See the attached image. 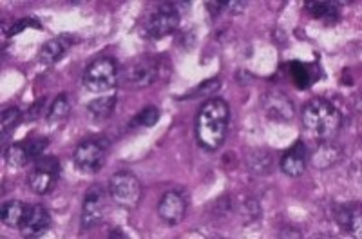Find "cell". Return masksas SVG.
Wrapping results in <instances>:
<instances>
[{
	"instance_id": "1",
	"label": "cell",
	"mask_w": 362,
	"mask_h": 239,
	"mask_svg": "<svg viewBox=\"0 0 362 239\" xmlns=\"http://www.w3.org/2000/svg\"><path fill=\"white\" fill-rule=\"evenodd\" d=\"M230 107L223 98H212L203 103L196 118V138L202 148L214 153L223 145L228 132Z\"/></svg>"
},
{
	"instance_id": "2",
	"label": "cell",
	"mask_w": 362,
	"mask_h": 239,
	"mask_svg": "<svg viewBox=\"0 0 362 239\" xmlns=\"http://www.w3.org/2000/svg\"><path fill=\"white\" fill-rule=\"evenodd\" d=\"M303 125L315 140H334L342 125V115L334 103L325 98H312L305 103L303 112Z\"/></svg>"
},
{
	"instance_id": "3",
	"label": "cell",
	"mask_w": 362,
	"mask_h": 239,
	"mask_svg": "<svg viewBox=\"0 0 362 239\" xmlns=\"http://www.w3.org/2000/svg\"><path fill=\"white\" fill-rule=\"evenodd\" d=\"M116 83H118V64L115 58H96L83 73V86L89 93L100 95V93L112 91Z\"/></svg>"
},
{
	"instance_id": "4",
	"label": "cell",
	"mask_w": 362,
	"mask_h": 239,
	"mask_svg": "<svg viewBox=\"0 0 362 239\" xmlns=\"http://www.w3.org/2000/svg\"><path fill=\"white\" fill-rule=\"evenodd\" d=\"M141 183L140 180L129 170H119L112 174L109 180V196L112 202L122 209L134 211L141 202Z\"/></svg>"
},
{
	"instance_id": "5",
	"label": "cell",
	"mask_w": 362,
	"mask_h": 239,
	"mask_svg": "<svg viewBox=\"0 0 362 239\" xmlns=\"http://www.w3.org/2000/svg\"><path fill=\"white\" fill-rule=\"evenodd\" d=\"M181 11L176 2H163L145 21L144 35L151 40H161L180 28Z\"/></svg>"
},
{
	"instance_id": "6",
	"label": "cell",
	"mask_w": 362,
	"mask_h": 239,
	"mask_svg": "<svg viewBox=\"0 0 362 239\" xmlns=\"http://www.w3.org/2000/svg\"><path fill=\"white\" fill-rule=\"evenodd\" d=\"M109 144L103 138H87L74 148L73 160L76 169L83 174H96L105 165Z\"/></svg>"
},
{
	"instance_id": "7",
	"label": "cell",
	"mask_w": 362,
	"mask_h": 239,
	"mask_svg": "<svg viewBox=\"0 0 362 239\" xmlns=\"http://www.w3.org/2000/svg\"><path fill=\"white\" fill-rule=\"evenodd\" d=\"M60 173H62V165L57 156L38 158L28 176L29 189L38 196L51 194L60 180Z\"/></svg>"
},
{
	"instance_id": "8",
	"label": "cell",
	"mask_w": 362,
	"mask_h": 239,
	"mask_svg": "<svg viewBox=\"0 0 362 239\" xmlns=\"http://www.w3.org/2000/svg\"><path fill=\"white\" fill-rule=\"evenodd\" d=\"M109 198H111L109 190L103 189L102 185H90L87 189L86 196H83L82 212H80V225L83 231L95 228L96 225L102 223Z\"/></svg>"
},
{
	"instance_id": "9",
	"label": "cell",
	"mask_w": 362,
	"mask_h": 239,
	"mask_svg": "<svg viewBox=\"0 0 362 239\" xmlns=\"http://www.w3.org/2000/svg\"><path fill=\"white\" fill-rule=\"evenodd\" d=\"M49 145V140L44 136H31L24 141H17V144L9 145L6 148L4 158L6 163L13 169H21V167H25L28 163L35 161L37 158L42 156L45 148Z\"/></svg>"
},
{
	"instance_id": "10",
	"label": "cell",
	"mask_w": 362,
	"mask_h": 239,
	"mask_svg": "<svg viewBox=\"0 0 362 239\" xmlns=\"http://www.w3.org/2000/svg\"><path fill=\"white\" fill-rule=\"evenodd\" d=\"M161 74V64L156 57H140L125 67V80L134 87L153 86Z\"/></svg>"
},
{
	"instance_id": "11",
	"label": "cell",
	"mask_w": 362,
	"mask_h": 239,
	"mask_svg": "<svg viewBox=\"0 0 362 239\" xmlns=\"http://www.w3.org/2000/svg\"><path fill=\"white\" fill-rule=\"evenodd\" d=\"M158 214L167 225H180L187 214L185 196L177 190L165 192L158 203Z\"/></svg>"
},
{
	"instance_id": "12",
	"label": "cell",
	"mask_w": 362,
	"mask_h": 239,
	"mask_svg": "<svg viewBox=\"0 0 362 239\" xmlns=\"http://www.w3.org/2000/svg\"><path fill=\"white\" fill-rule=\"evenodd\" d=\"M310 151L306 147L305 141H296L292 147L283 154L281 158V170L288 177H299L305 174L306 167H308Z\"/></svg>"
},
{
	"instance_id": "13",
	"label": "cell",
	"mask_w": 362,
	"mask_h": 239,
	"mask_svg": "<svg viewBox=\"0 0 362 239\" xmlns=\"http://www.w3.org/2000/svg\"><path fill=\"white\" fill-rule=\"evenodd\" d=\"M78 42V38L74 35H58V37L51 38L42 46L40 53H38V62L42 66H53L58 60H62L64 54Z\"/></svg>"
},
{
	"instance_id": "14",
	"label": "cell",
	"mask_w": 362,
	"mask_h": 239,
	"mask_svg": "<svg viewBox=\"0 0 362 239\" xmlns=\"http://www.w3.org/2000/svg\"><path fill=\"white\" fill-rule=\"evenodd\" d=\"M51 225H53V218H51L49 211L44 205H31V211H29L21 232L24 238H42L49 231Z\"/></svg>"
},
{
	"instance_id": "15",
	"label": "cell",
	"mask_w": 362,
	"mask_h": 239,
	"mask_svg": "<svg viewBox=\"0 0 362 239\" xmlns=\"http://www.w3.org/2000/svg\"><path fill=\"white\" fill-rule=\"evenodd\" d=\"M264 112L276 122H290L293 118V105L286 95L270 93L263 100Z\"/></svg>"
},
{
	"instance_id": "16",
	"label": "cell",
	"mask_w": 362,
	"mask_h": 239,
	"mask_svg": "<svg viewBox=\"0 0 362 239\" xmlns=\"http://www.w3.org/2000/svg\"><path fill=\"white\" fill-rule=\"evenodd\" d=\"M29 211H31V205H29V203L11 199V202L2 203L0 219H2V223H4L6 227L18 228V231H21L22 225H24L25 219H28Z\"/></svg>"
},
{
	"instance_id": "17",
	"label": "cell",
	"mask_w": 362,
	"mask_h": 239,
	"mask_svg": "<svg viewBox=\"0 0 362 239\" xmlns=\"http://www.w3.org/2000/svg\"><path fill=\"white\" fill-rule=\"evenodd\" d=\"M334 216L339 227L355 234V238H361V209L358 205H354V203L337 205L334 209Z\"/></svg>"
},
{
	"instance_id": "18",
	"label": "cell",
	"mask_w": 362,
	"mask_h": 239,
	"mask_svg": "<svg viewBox=\"0 0 362 239\" xmlns=\"http://www.w3.org/2000/svg\"><path fill=\"white\" fill-rule=\"evenodd\" d=\"M342 160V147L334 144V140L321 141V145L317 147L315 153L312 154V163L317 169H328V167L337 165Z\"/></svg>"
},
{
	"instance_id": "19",
	"label": "cell",
	"mask_w": 362,
	"mask_h": 239,
	"mask_svg": "<svg viewBox=\"0 0 362 239\" xmlns=\"http://www.w3.org/2000/svg\"><path fill=\"white\" fill-rule=\"evenodd\" d=\"M306 11L312 15L315 21H322L326 24H335L341 21L339 13V2H325V0H315V2H306Z\"/></svg>"
},
{
	"instance_id": "20",
	"label": "cell",
	"mask_w": 362,
	"mask_h": 239,
	"mask_svg": "<svg viewBox=\"0 0 362 239\" xmlns=\"http://www.w3.org/2000/svg\"><path fill=\"white\" fill-rule=\"evenodd\" d=\"M313 67L315 66H310V64H305V62H292L290 64V76H292L293 83H296L299 89H308L310 86H313V83L317 82V78L319 76H315L313 74Z\"/></svg>"
},
{
	"instance_id": "21",
	"label": "cell",
	"mask_w": 362,
	"mask_h": 239,
	"mask_svg": "<svg viewBox=\"0 0 362 239\" xmlns=\"http://www.w3.org/2000/svg\"><path fill=\"white\" fill-rule=\"evenodd\" d=\"M116 107V95H109V96H100V98L93 100V102L87 105V111H89L90 118L95 119V122H103V119H107L109 116L112 115Z\"/></svg>"
},
{
	"instance_id": "22",
	"label": "cell",
	"mask_w": 362,
	"mask_h": 239,
	"mask_svg": "<svg viewBox=\"0 0 362 239\" xmlns=\"http://www.w3.org/2000/svg\"><path fill=\"white\" fill-rule=\"evenodd\" d=\"M71 112V100L66 93H60L57 98L51 103L49 112H47V122L49 124H60L64 119H67Z\"/></svg>"
},
{
	"instance_id": "23",
	"label": "cell",
	"mask_w": 362,
	"mask_h": 239,
	"mask_svg": "<svg viewBox=\"0 0 362 239\" xmlns=\"http://www.w3.org/2000/svg\"><path fill=\"white\" fill-rule=\"evenodd\" d=\"M158 119H160V109H158L156 105H153V103H148V105H145V107L131 119L129 127L131 129L153 127V125L158 124Z\"/></svg>"
},
{
	"instance_id": "24",
	"label": "cell",
	"mask_w": 362,
	"mask_h": 239,
	"mask_svg": "<svg viewBox=\"0 0 362 239\" xmlns=\"http://www.w3.org/2000/svg\"><path fill=\"white\" fill-rule=\"evenodd\" d=\"M22 119H24V115L18 107H9L2 112V140H6L9 132L22 124Z\"/></svg>"
},
{
	"instance_id": "25",
	"label": "cell",
	"mask_w": 362,
	"mask_h": 239,
	"mask_svg": "<svg viewBox=\"0 0 362 239\" xmlns=\"http://www.w3.org/2000/svg\"><path fill=\"white\" fill-rule=\"evenodd\" d=\"M28 28H35V29H42V24L38 18H33V17H25V18H18L17 22H13L11 28L8 29V37H15V35L22 33V31H25Z\"/></svg>"
},
{
	"instance_id": "26",
	"label": "cell",
	"mask_w": 362,
	"mask_h": 239,
	"mask_svg": "<svg viewBox=\"0 0 362 239\" xmlns=\"http://www.w3.org/2000/svg\"><path fill=\"white\" fill-rule=\"evenodd\" d=\"M219 86H221V82H219V78H212V80H205L203 83H199L196 89H192V93L187 96H183V98H199V96H205L209 95V93H214L218 91Z\"/></svg>"
},
{
	"instance_id": "27",
	"label": "cell",
	"mask_w": 362,
	"mask_h": 239,
	"mask_svg": "<svg viewBox=\"0 0 362 239\" xmlns=\"http://www.w3.org/2000/svg\"><path fill=\"white\" fill-rule=\"evenodd\" d=\"M44 102H45V100L40 98L37 103H33V105H31V109H29V111H28V118H35V116L40 115L42 103H44Z\"/></svg>"
},
{
	"instance_id": "28",
	"label": "cell",
	"mask_w": 362,
	"mask_h": 239,
	"mask_svg": "<svg viewBox=\"0 0 362 239\" xmlns=\"http://www.w3.org/2000/svg\"><path fill=\"white\" fill-rule=\"evenodd\" d=\"M109 238H111V239H115V238H129V235L125 234V232H122V231H112V232H109Z\"/></svg>"
}]
</instances>
